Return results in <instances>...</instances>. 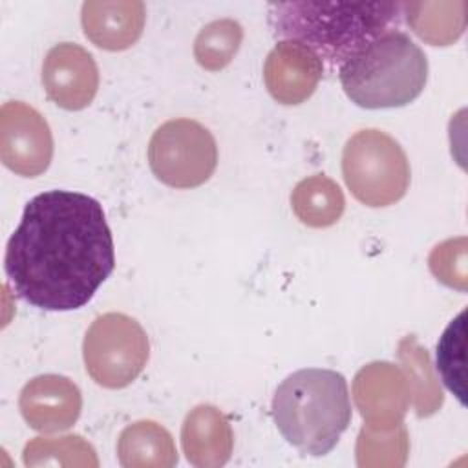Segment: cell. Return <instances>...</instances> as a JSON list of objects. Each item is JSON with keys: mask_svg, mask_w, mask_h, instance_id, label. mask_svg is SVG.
I'll use <instances>...</instances> for the list:
<instances>
[{"mask_svg": "<svg viewBox=\"0 0 468 468\" xmlns=\"http://www.w3.org/2000/svg\"><path fill=\"white\" fill-rule=\"evenodd\" d=\"M113 267V238L102 205L71 190H48L29 199L4 258L16 296L44 311L80 309Z\"/></svg>", "mask_w": 468, "mask_h": 468, "instance_id": "obj_1", "label": "cell"}, {"mask_svg": "<svg viewBox=\"0 0 468 468\" xmlns=\"http://www.w3.org/2000/svg\"><path fill=\"white\" fill-rule=\"evenodd\" d=\"M402 2H278L269 4V24L282 40L302 44L322 62L340 66L353 51L395 29Z\"/></svg>", "mask_w": 468, "mask_h": 468, "instance_id": "obj_2", "label": "cell"}, {"mask_svg": "<svg viewBox=\"0 0 468 468\" xmlns=\"http://www.w3.org/2000/svg\"><path fill=\"white\" fill-rule=\"evenodd\" d=\"M272 419L300 453H329L351 422V400L342 373L305 367L291 373L274 391Z\"/></svg>", "mask_w": 468, "mask_h": 468, "instance_id": "obj_3", "label": "cell"}, {"mask_svg": "<svg viewBox=\"0 0 468 468\" xmlns=\"http://www.w3.org/2000/svg\"><path fill=\"white\" fill-rule=\"evenodd\" d=\"M338 79L360 108H400L422 93L428 58L404 31L389 29L353 51L338 66Z\"/></svg>", "mask_w": 468, "mask_h": 468, "instance_id": "obj_4", "label": "cell"}, {"mask_svg": "<svg viewBox=\"0 0 468 468\" xmlns=\"http://www.w3.org/2000/svg\"><path fill=\"white\" fill-rule=\"evenodd\" d=\"M342 176L355 199L378 208L404 197L411 172L402 146L386 132L367 128L347 139Z\"/></svg>", "mask_w": 468, "mask_h": 468, "instance_id": "obj_5", "label": "cell"}, {"mask_svg": "<svg viewBox=\"0 0 468 468\" xmlns=\"http://www.w3.org/2000/svg\"><path fill=\"white\" fill-rule=\"evenodd\" d=\"M88 375L102 388L121 389L144 369L150 342L141 324L122 313H106L93 320L82 342Z\"/></svg>", "mask_w": 468, "mask_h": 468, "instance_id": "obj_6", "label": "cell"}, {"mask_svg": "<svg viewBox=\"0 0 468 468\" xmlns=\"http://www.w3.org/2000/svg\"><path fill=\"white\" fill-rule=\"evenodd\" d=\"M148 165L161 183L172 188H196L214 174L218 144L201 122L170 119L148 143Z\"/></svg>", "mask_w": 468, "mask_h": 468, "instance_id": "obj_7", "label": "cell"}, {"mask_svg": "<svg viewBox=\"0 0 468 468\" xmlns=\"http://www.w3.org/2000/svg\"><path fill=\"white\" fill-rule=\"evenodd\" d=\"M53 137L46 119L20 101L0 110V157L18 176L37 177L51 163Z\"/></svg>", "mask_w": 468, "mask_h": 468, "instance_id": "obj_8", "label": "cell"}, {"mask_svg": "<svg viewBox=\"0 0 468 468\" xmlns=\"http://www.w3.org/2000/svg\"><path fill=\"white\" fill-rule=\"evenodd\" d=\"M42 86L57 106L69 112L86 108L99 90V69L91 53L71 42L53 46L42 64Z\"/></svg>", "mask_w": 468, "mask_h": 468, "instance_id": "obj_9", "label": "cell"}, {"mask_svg": "<svg viewBox=\"0 0 468 468\" xmlns=\"http://www.w3.org/2000/svg\"><path fill=\"white\" fill-rule=\"evenodd\" d=\"M322 73V58L309 48L291 40H280L263 66V80L269 93L287 106L307 101L316 90Z\"/></svg>", "mask_w": 468, "mask_h": 468, "instance_id": "obj_10", "label": "cell"}, {"mask_svg": "<svg viewBox=\"0 0 468 468\" xmlns=\"http://www.w3.org/2000/svg\"><path fill=\"white\" fill-rule=\"evenodd\" d=\"M355 399L367 428L393 430L400 426L406 413L410 386L395 366L375 362L356 375Z\"/></svg>", "mask_w": 468, "mask_h": 468, "instance_id": "obj_11", "label": "cell"}, {"mask_svg": "<svg viewBox=\"0 0 468 468\" xmlns=\"http://www.w3.org/2000/svg\"><path fill=\"white\" fill-rule=\"evenodd\" d=\"M18 404L22 417L33 430L53 433L75 424L82 397L68 377L40 375L24 386Z\"/></svg>", "mask_w": 468, "mask_h": 468, "instance_id": "obj_12", "label": "cell"}, {"mask_svg": "<svg viewBox=\"0 0 468 468\" xmlns=\"http://www.w3.org/2000/svg\"><path fill=\"white\" fill-rule=\"evenodd\" d=\"M144 4L139 0H90L82 4L80 22L88 40L108 51L132 48L144 27Z\"/></svg>", "mask_w": 468, "mask_h": 468, "instance_id": "obj_13", "label": "cell"}, {"mask_svg": "<svg viewBox=\"0 0 468 468\" xmlns=\"http://www.w3.org/2000/svg\"><path fill=\"white\" fill-rule=\"evenodd\" d=\"M181 444L190 464L199 468L223 466L230 459L234 444L230 422L214 406H196L183 422Z\"/></svg>", "mask_w": 468, "mask_h": 468, "instance_id": "obj_14", "label": "cell"}, {"mask_svg": "<svg viewBox=\"0 0 468 468\" xmlns=\"http://www.w3.org/2000/svg\"><path fill=\"white\" fill-rule=\"evenodd\" d=\"M117 455L126 468H168L177 463L172 435L154 420H139L126 426L119 435Z\"/></svg>", "mask_w": 468, "mask_h": 468, "instance_id": "obj_15", "label": "cell"}, {"mask_svg": "<svg viewBox=\"0 0 468 468\" xmlns=\"http://www.w3.org/2000/svg\"><path fill=\"white\" fill-rule=\"evenodd\" d=\"M402 15L413 33L431 46H448L466 29V2H410Z\"/></svg>", "mask_w": 468, "mask_h": 468, "instance_id": "obj_16", "label": "cell"}, {"mask_svg": "<svg viewBox=\"0 0 468 468\" xmlns=\"http://www.w3.org/2000/svg\"><path fill=\"white\" fill-rule=\"evenodd\" d=\"M291 207L296 218L313 229L335 225L346 207L342 188L325 174L302 179L291 192Z\"/></svg>", "mask_w": 468, "mask_h": 468, "instance_id": "obj_17", "label": "cell"}, {"mask_svg": "<svg viewBox=\"0 0 468 468\" xmlns=\"http://www.w3.org/2000/svg\"><path fill=\"white\" fill-rule=\"evenodd\" d=\"M243 40L241 26L232 18H219L207 24L194 40L196 62L208 69L219 71L230 64Z\"/></svg>", "mask_w": 468, "mask_h": 468, "instance_id": "obj_18", "label": "cell"}, {"mask_svg": "<svg viewBox=\"0 0 468 468\" xmlns=\"http://www.w3.org/2000/svg\"><path fill=\"white\" fill-rule=\"evenodd\" d=\"M464 311L444 329L437 344V369L446 388L464 404Z\"/></svg>", "mask_w": 468, "mask_h": 468, "instance_id": "obj_19", "label": "cell"}, {"mask_svg": "<svg viewBox=\"0 0 468 468\" xmlns=\"http://www.w3.org/2000/svg\"><path fill=\"white\" fill-rule=\"evenodd\" d=\"M75 452H95L91 444H88L80 435H66L58 439H44L37 437L24 448V463L26 466H38V464H64V459L58 453H75ZM68 464H80L86 466L84 461L77 455H69L66 459Z\"/></svg>", "mask_w": 468, "mask_h": 468, "instance_id": "obj_20", "label": "cell"}, {"mask_svg": "<svg viewBox=\"0 0 468 468\" xmlns=\"http://www.w3.org/2000/svg\"><path fill=\"white\" fill-rule=\"evenodd\" d=\"M430 269L448 287L466 289V239H448L430 254Z\"/></svg>", "mask_w": 468, "mask_h": 468, "instance_id": "obj_21", "label": "cell"}]
</instances>
